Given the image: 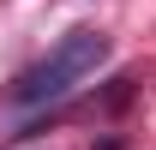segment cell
Here are the masks:
<instances>
[{"instance_id": "1", "label": "cell", "mask_w": 156, "mask_h": 150, "mask_svg": "<svg viewBox=\"0 0 156 150\" xmlns=\"http://www.w3.org/2000/svg\"><path fill=\"white\" fill-rule=\"evenodd\" d=\"M102 60H108V36H102V30H90V24H78V30H66V36L36 60V66H24V72L12 78V102H18V108L60 102L66 90H78L84 78L96 72Z\"/></svg>"}]
</instances>
